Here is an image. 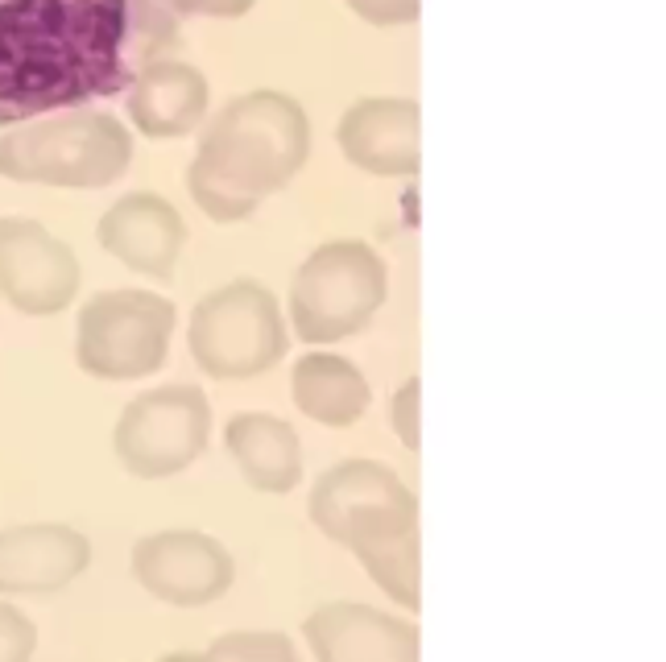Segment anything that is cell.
I'll return each mask as SVG.
<instances>
[{
  "mask_svg": "<svg viewBox=\"0 0 666 662\" xmlns=\"http://www.w3.org/2000/svg\"><path fill=\"white\" fill-rule=\"evenodd\" d=\"M174 46L178 17L158 0H0V125L125 96Z\"/></svg>",
  "mask_w": 666,
  "mask_h": 662,
  "instance_id": "6da1fadb",
  "label": "cell"
},
{
  "mask_svg": "<svg viewBox=\"0 0 666 662\" xmlns=\"http://www.w3.org/2000/svg\"><path fill=\"white\" fill-rule=\"evenodd\" d=\"M307 158V108L286 92L257 87L203 120L199 149L187 166V191L207 220L236 224L249 220L274 191L290 187Z\"/></svg>",
  "mask_w": 666,
  "mask_h": 662,
  "instance_id": "7a4b0ae2",
  "label": "cell"
},
{
  "mask_svg": "<svg viewBox=\"0 0 666 662\" xmlns=\"http://www.w3.org/2000/svg\"><path fill=\"white\" fill-rule=\"evenodd\" d=\"M315 530L365 563L369 580L406 613L422 609L418 497L381 460L331 464L307 497Z\"/></svg>",
  "mask_w": 666,
  "mask_h": 662,
  "instance_id": "3957f363",
  "label": "cell"
},
{
  "mask_svg": "<svg viewBox=\"0 0 666 662\" xmlns=\"http://www.w3.org/2000/svg\"><path fill=\"white\" fill-rule=\"evenodd\" d=\"M129 162V125L100 108L50 112L0 137V178H13V183L96 191L125 178Z\"/></svg>",
  "mask_w": 666,
  "mask_h": 662,
  "instance_id": "277c9868",
  "label": "cell"
},
{
  "mask_svg": "<svg viewBox=\"0 0 666 662\" xmlns=\"http://www.w3.org/2000/svg\"><path fill=\"white\" fill-rule=\"evenodd\" d=\"M389 294V269L365 240H327L290 282V327L315 348L365 331Z\"/></svg>",
  "mask_w": 666,
  "mask_h": 662,
  "instance_id": "5b68a950",
  "label": "cell"
},
{
  "mask_svg": "<svg viewBox=\"0 0 666 662\" xmlns=\"http://www.w3.org/2000/svg\"><path fill=\"white\" fill-rule=\"evenodd\" d=\"M187 344L207 377L249 381L282 365L290 348V327L274 290L253 278H236L207 290L195 303Z\"/></svg>",
  "mask_w": 666,
  "mask_h": 662,
  "instance_id": "8992f818",
  "label": "cell"
},
{
  "mask_svg": "<svg viewBox=\"0 0 666 662\" xmlns=\"http://www.w3.org/2000/svg\"><path fill=\"white\" fill-rule=\"evenodd\" d=\"M174 319V303L154 290H104L79 311L75 365L100 381L154 377L170 356Z\"/></svg>",
  "mask_w": 666,
  "mask_h": 662,
  "instance_id": "52a82bcc",
  "label": "cell"
},
{
  "mask_svg": "<svg viewBox=\"0 0 666 662\" xmlns=\"http://www.w3.org/2000/svg\"><path fill=\"white\" fill-rule=\"evenodd\" d=\"M211 439V402L199 385H158L137 394L112 427L120 468L141 480H166L187 472Z\"/></svg>",
  "mask_w": 666,
  "mask_h": 662,
  "instance_id": "ba28073f",
  "label": "cell"
},
{
  "mask_svg": "<svg viewBox=\"0 0 666 662\" xmlns=\"http://www.w3.org/2000/svg\"><path fill=\"white\" fill-rule=\"evenodd\" d=\"M137 584L174 609H203L232 588L236 559L216 534L203 530H154L133 543Z\"/></svg>",
  "mask_w": 666,
  "mask_h": 662,
  "instance_id": "9c48e42d",
  "label": "cell"
},
{
  "mask_svg": "<svg viewBox=\"0 0 666 662\" xmlns=\"http://www.w3.org/2000/svg\"><path fill=\"white\" fill-rule=\"evenodd\" d=\"M83 282L79 257L67 240H58L46 224L29 216L0 220V298L29 315H63Z\"/></svg>",
  "mask_w": 666,
  "mask_h": 662,
  "instance_id": "30bf717a",
  "label": "cell"
},
{
  "mask_svg": "<svg viewBox=\"0 0 666 662\" xmlns=\"http://www.w3.org/2000/svg\"><path fill=\"white\" fill-rule=\"evenodd\" d=\"M315 662H418V625L360 600H327L302 621Z\"/></svg>",
  "mask_w": 666,
  "mask_h": 662,
  "instance_id": "8fae6325",
  "label": "cell"
},
{
  "mask_svg": "<svg viewBox=\"0 0 666 662\" xmlns=\"http://www.w3.org/2000/svg\"><path fill=\"white\" fill-rule=\"evenodd\" d=\"M92 567V538L67 522L0 530V596H54Z\"/></svg>",
  "mask_w": 666,
  "mask_h": 662,
  "instance_id": "7c38bea8",
  "label": "cell"
},
{
  "mask_svg": "<svg viewBox=\"0 0 666 662\" xmlns=\"http://www.w3.org/2000/svg\"><path fill=\"white\" fill-rule=\"evenodd\" d=\"M96 236L104 253H112L120 265H129L133 274L170 286L178 253L187 245V220L178 216V207L170 199L154 191H129L100 216Z\"/></svg>",
  "mask_w": 666,
  "mask_h": 662,
  "instance_id": "4fadbf2b",
  "label": "cell"
},
{
  "mask_svg": "<svg viewBox=\"0 0 666 662\" xmlns=\"http://www.w3.org/2000/svg\"><path fill=\"white\" fill-rule=\"evenodd\" d=\"M344 158L377 178H414L422 166V112L406 96L356 100L336 125Z\"/></svg>",
  "mask_w": 666,
  "mask_h": 662,
  "instance_id": "5bb4252c",
  "label": "cell"
},
{
  "mask_svg": "<svg viewBox=\"0 0 666 662\" xmlns=\"http://www.w3.org/2000/svg\"><path fill=\"white\" fill-rule=\"evenodd\" d=\"M125 108L133 129L149 141L195 137L211 108L207 75L183 58H154L125 87Z\"/></svg>",
  "mask_w": 666,
  "mask_h": 662,
  "instance_id": "9a60e30c",
  "label": "cell"
},
{
  "mask_svg": "<svg viewBox=\"0 0 666 662\" xmlns=\"http://www.w3.org/2000/svg\"><path fill=\"white\" fill-rule=\"evenodd\" d=\"M224 447L240 476L249 480L257 493L282 497L294 493L302 480V439L298 431L278 414L265 410H245L232 414L224 427Z\"/></svg>",
  "mask_w": 666,
  "mask_h": 662,
  "instance_id": "2e32d148",
  "label": "cell"
},
{
  "mask_svg": "<svg viewBox=\"0 0 666 662\" xmlns=\"http://www.w3.org/2000/svg\"><path fill=\"white\" fill-rule=\"evenodd\" d=\"M290 398L319 427H352L369 414L373 389H369V377L360 373V365H352L348 356L315 348L294 360Z\"/></svg>",
  "mask_w": 666,
  "mask_h": 662,
  "instance_id": "e0dca14e",
  "label": "cell"
},
{
  "mask_svg": "<svg viewBox=\"0 0 666 662\" xmlns=\"http://www.w3.org/2000/svg\"><path fill=\"white\" fill-rule=\"evenodd\" d=\"M216 662H302L294 638L282 629H236L207 646Z\"/></svg>",
  "mask_w": 666,
  "mask_h": 662,
  "instance_id": "ac0fdd59",
  "label": "cell"
},
{
  "mask_svg": "<svg viewBox=\"0 0 666 662\" xmlns=\"http://www.w3.org/2000/svg\"><path fill=\"white\" fill-rule=\"evenodd\" d=\"M385 414H389L393 435L402 439V447L410 451V456H418V447H422V381L410 377V381H402L398 389H393Z\"/></svg>",
  "mask_w": 666,
  "mask_h": 662,
  "instance_id": "d6986e66",
  "label": "cell"
},
{
  "mask_svg": "<svg viewBox=\"0 0 666 662\" xmlns=\"http://www.w3.org/2000/svg\"><path fill=\"white\" fill-rule=\"evenodd\" d=\"M38 650V625L13 600L0 596V662H29Z\"/></svg>",
  "mask_w": 666,
  "mask_h": 662,
  "instance_id": "ffe728a7",
  "label": "cell"
},
{
  "mask_svg": "<svg viewBox=\"0 0 666 662\" xmlns=\"http://www.w3.org/2000/svg\"><path fill=\"white\" fill-rule=\"evenodd\" d=\"M344 5L369 25H410L422 13V0H344Z\"/></svg>",
  "mask_w": 666,
  "mask_h": 662,
  "instance_id": "44dd1931",
  "label": "cell"
},
{
  "mask_svg": "<svg viewBox=\"0 0 666 662\" xmlns=\"http://www.w3.org/2000/svg\"><path fill=\"white\" fill-rule=\"evenodd\" d=\"M162 9H170L174 17H220V21H232V17H245L257 0H158Z\"/></svg>",
  "mask_w": 666,
  "mask_h": 662,
  "instance_id": "7402d4cb",
  "label": "cell"
},
{
  "mask_svg": "<svg viewBox=\"0 0 666 662\" xmlns=\"http://www.w3.org/2000/svg\"><path fill=\"white\" fill-rule=\"evenodd\" d=\"M158 662H216V658H211L207 650H203V654H195V650H174V654H162Z\"/></svg>",
  "mask_w": 666,
  "mask_h": 662,
  "instance_id": "603a6c76",
  "label": "cell"
}]
</instances>
